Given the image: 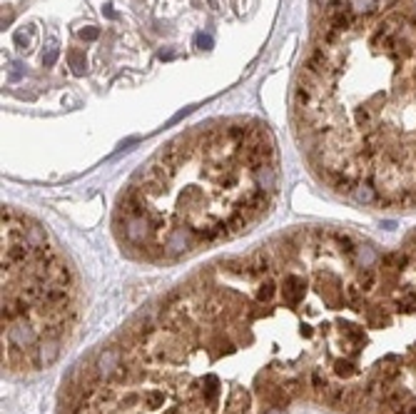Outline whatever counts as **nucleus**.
Returning a JSON list of instances; mask_svg holds the SVG:
<instances>
[{
	"label": "nucleus",
	"mask_w": 416,
	"mask_h": 414,
	"mask_svg": "<svg viewBox=\"0 0 416 414\" xmlns=\"http://www.w3.org/2000/svg\"><path fill=\"white\" fill-rule=\"evenodd\" d=\"M369 242L299 225L215 260L80 362L62 379L60 414H287L311 399Z\"/></svg>",
	"instance_id": "1"
},
{
	"label": "nucleus",
	"mask_w": 416,
	"mask_h": 414,
	"mask_svg": "<svg viewBox=\"0 0 416 414\" xmlns=\"http://www.w3.org/2000/svg\"><path fill=\"white\" fill-rule=\"evenodd\" d=\"M292 112L311 175L334 197L416 212V10L324 20Z\"/></svg>",
	"instance_id": "2"
},
{
	"label": "nucleus",
	"mask_w": 416,
	"mask_h": 414,
	"mask_svg": "<svg viewBox=\"0 0 416 414\" xmlns=\"http://www.w3.org/2000/svg\"><path fill=\"white\" fill-rule=\"evenodd\" d=\"M279 155L267 125L217 120L150 158L130 177L112 212V232L130 260L169 265L249 232L272 210Z\"/></svg>",
	"instance_id": "3"
},
{
	"label": "nucleus",
	"mask_w": 416,
	"mask_h": 414,
	"mask_svg": "<svg viewBox=\"0 0 416 414\" xmlns=\"http://www.w3.org/2000/svg\"><path fill=\"white\" fill-rule=\"evenodd\" d=\"M319 404L346 414H416V230L374 242L326 334Z\"/></svg>",
	"instance_id": "4"
},
{
	"label": "nucleus",
	"mask_w": 416,
	"mask_h": 414,
	"mask_svg": "<svg viewBox=\"0 0 416 414\" xmlns=\"http://www.w3.org/2000/svg\"><path fill=\"white\" fill-rule=\"evenodd\" d=\"M77 319V282L35 217L3 207V367L55 365Z\"/></svg>",
	"instance_id": "5"
}]
</instances>
